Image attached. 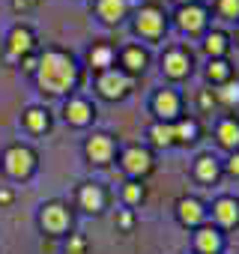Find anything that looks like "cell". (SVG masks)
<instances>
[{
	"label": "cell",
	"instance_id": "9a60e30c",
	"mask_svg": "<svg viewBox=\"0 0 239 254\" xmlns=\"http://www.w3.org/2000/svg\"><path fill=\"white\" fill-rule=\"evenodd\" d=\"M212 218H215L221 227L239 224V200H233V197H218V200L212 203Z\"/></svg>",
	"mask_w": 239,
	"mask_h": 254
},
{
	"label": "cell",
	"instance_id": "1f68e13d",
	"mask_svg": "<svg viewBox=\"0 0 239 254\" xmlns=\"http://www.w3.org/2000/svg\"><path fill=\"white\" fill-rule=\"evenodd\" d=\"M39 3V0H12V6L21 12V9H30V6H36Z\"/></svg>",
	"mask_w": 239,
	"mask_h": 254
},
{
	"label": "cell",
	"instance_id": "44dd1931",
	"mask_svg": "<svg viewBox=\"0 0 239 254\" xmlns=\"http://www.w3.org/2000/svg\"><path fill=\"white\" fill-rule=\"evenodd\" d=\"M123 66H126V72H144V66H147V51L138 48V45L126 48V51H123Z\"/></svg>",
	"mask_w": 239,
	"mask_h": 254
},
{
	"label": "cell",
	"instance_id": "5bb4252c",
	"mask_svg": "<svg viewBox=\"0 0 239 254\" xmlns=\"http://www.w3.org/2000/svg\"><path fill=\"white\" fill-rule=\"evenodd\" d=\"M78 203H81V209H87V212H102L105 209V189L102 186H96V183H87V186H81L78 189Z\"/></svg>",
	"mask_w": 239,
	"mask_h": 254
},
{
	"label": "cell",
	"instance_id": "d6986e66",
	"mask_svg": "<svg viewBox=\"0 0 239 254\" xmlns=\"http://www.w3.org/2000/svg\"><path fill=\"white\" fill-rule=\"evenodd\" d=\"M87 60H90V66H93V69H102V72H105V69L114 63V48H111V45H105V42H102V45H93V48H90V54H87Z\"/></svg>",
	"mask_w": 239,
	"mask_h": 254
},
{
	"label": "cell",
	"instance_id": "836d02e7",
	"mask_svg": "<svg viewBox=\"0 0 239 254\" xmlns=\"http://www.w3.org/2000/svg\"><path fill=\"white\" fill-rule=\"evenodd\" d=\"M21 63H24V69H27V72H36V60H33L30 54H27V57H21Z\"/></svg>",
	"mask_w": 239,
	"mask_h": 254
},
{
	"label": "cell",
	"instance_id": "7402d4cb",
	"mask_svg": "<svg viewBox=\"0 0 239 254\" xmlns=\"http://www.w3.org/2000/svg\"><path fill=\"white\" fill-rule=\"evenodd\" d=\"M197 123L194 120H177V126H174V141H182V144H191V141H197Z\"/></svg>",
	"mask_w": 239,
	"mask_h": 254
},
{
	"label": "cell",
	"instance_id": "2e32d148",
	"mask_svg": "<svg viewBox=\"0 0 239 254\" xmlns=\"http://www.w3.org/2000/svg\"><path fill=\"white\" fill-rule=\"evenodd\" d=\"M93 105L87 102V99H69L66 102V108H63V117L72 123V126H87L90 120H93Z\"/></svg>",
	"mask_w": 239,
	"mask_h": 254
},
{
	"label": "cell",
	"instance_id": "9c48e42d",
	"mask_svg": "<svg viewBox=\"0 0 239 254\" xmlns=\"http://www.w3.org/2000/svg\"><path fill=\"white\" fill-rule=\"evenodd\" d=\"M177 24H179L182 30H188V33H197V30L206 27V9H203V6H194V3L179 6V12H177Z\"/></svg>",
	"mask_w": 239,
	"mask_h": 254
},
{
	"label": "cell",
	"instance_id": "484cf974",
	"mask_svg": "<svg viewBox=\"0 0 239 254\" xmlns=\"http://www.w3.org/2000/svg\"><path fill=\"white\" fill-rule=\"evenodd\" d=\"M206 78H209L212 84H224V81H230V66H227L224 60H212L209 69H206Z\"/></svg>",
	"mask_w": 239,
	"mask_h": 254
},
{
	"label": "cell",
	"instance_id": "d4e9b609",
	"mask_svg": "<svg viewBox=\"0 0 239 254\" xmlns=\"http://www.w3.org/2000/svg\"><path fill=\"white\" fill-rule=\"evenodd\" d=\"M206 51L215 60H224V54H227V36L224 33H209L206 36Z\"/></svg>",
	"mask_w": 239,
	"mask_h": 254
},
{
	"label": "cell",
	"instance_id": "3957f363",
	"mask_svg": "<svg viewBox=\"0 0 239 254\" xmlns=\"http://www.w3.org/2000/svg\"><path fill=\"white\" fill-rule=\"evenodd\" d=\"M39 221H42V230H45V233L60 236V233H66V230H69L72 215H69V206H63V203H57V200H54V203H45V206H42Z\"/></svg>",
	"mask_w": 239,
	"mask_h": 254
},
{
	"label": "cell",
	"instance_id": "6da1fadb",
	"mask_svg": "<svg viewBox=\"0 0 239 254\" xmlns=\"http://www.w3.org/2000/svg\"><path fill=\"white\" fill-rule=\"evenodd\" d=\"M36 81L45 93H66L75 81H78V66L69 54L63 51H45L42 60L36 63Z\"/></svg>",
	"mask_w": 239,
	"mask_h": 254
},
{
	"label": "cell",
	"instance_id": "4fadbf2b",
	"mask_svg": "<svg viewBox=\"0 0 239 254\" xmlns=\"http://www.w3.org/2000/svg\"><path fill=\"white\" fill-rule=\"evenodd\" d=\"M153 108H156V114L162 117V123L174 120V117L179 114V93H177V90H159L156 99H153Z\"/></svg>",
	"mask_w": 239,
	"mask_h": 254
},
{
	"label": "cell",
	"instance_id": "cb8c5ba5",
	"mask_svg": "<svg viewBox=\"0 0 239 254\" xmlns=\"http://www.w3.org/2000/svg\"><path fill=\"white\" fill-rule=\"evenodd\" d=\"M150 138H153V144H159V147H171V144H174V126H171V123H156L153 129H150Z\"/></svg>",
	"mask_w": 239,
	"mask_h": 254
},
{
	"label": "cell",
	"instance_id": "e575fe53",
	"mask_svg": "<svg viewBox=\"0 0 239 254\" xmlns=\"http://www.w3.org/2000/svg\"><path fill=\"white\" fill-rule=\"evenodd\" d=\"M9 200H12V191L3 189V191H0V203H9Z\"/></svg>",
	"mask_w": 239,
	"mask_h": 254
},
{
	"label": "cell",
	"instance_id": "d590c367",
	"mask_svg": "<svg viewBox=\"0 0 239 254\" xmlns=\"http://www.w3.org/2000/svg\"><path fill=\"white\" fill-rule=\"evenodd\" d=\"M177 3H182V6H188V3H191V0H177Z\"/></svg>",
	"mask_w": 239,
	"mask_h": 254
},
{
	"label": "cell",
	"instance_id": "5b68a950",
	"mask_svg": "<svg viewBox=\"0 0 239 254\" xmlns=\"http://www.w3.org/2000/svg\"><path fill=\"white\" fill-rule=\"evenodd\" d=\"M96 87H99V93L105 99H123L129 93V75L126 72H117V69H105L99 75Z\"/></svg>",
	"mask_w": 239,
	"mask_h": 254
},
{
	"label": "cell",
	"instance_id": "83f0119b",
	"mask_svg": "<svg viewBox=\"0 0 239 254\" xmlns=\"http://www.w3.org/2000/svg\"><path fill=\"white\" fill-rule=\"evenodd\" d=\"M218 12L224 18H239V0H218Z\"/></svg>",
	"mask_w": 239,
	"mask_h": 254
},
{
	"label": "cell",
	"instance_id": "277c9868",
	"mask_svg": "<svg viewBox=\"0 0 239 254\" xmlns=\"http://www.w3.org/2000/svg\"><path fill=\"white\" fill-rule=\"evenodd\" d=\"M135 30L147 39H156L165 30V12L159 6H141L135 15Z\"/></svg>",
	"mask_w": 239,
	"mask_h": 254
},
{
	"label": "cell",
	"instance_id": "52a82bcc",
	"mask_svg": "<svg viewBox=\"0 0 239 254\" xmlns=\"http://www.w3.org/2000/svg\"><path fill=\"white\" fill-rule=\"evenodd\" d=\"M177 218L185 224V227H200L203 218H206V209L197 197H179L177 203Z\"/></svg>",
	"mask_w": 239,
	"mask_h": 254
},
{
	"label": "cell",
	"instance_id": "603a6c76",
	"mask_svg": "<svg viewBox=\"0 0 239 254\" xmlns=\"http://www.w3.org/2000/svg\"><path fill=\"white\" fill-rule=\"evenodd\" d=\"M48 111H42V108H30L27 114H24V126L30 132H45L48 129Z\"/></svg>",
	"mask_w": 239,
	"mask_h": 254
},
{
	"label": "cell",
	"instance_id": "f546056e",
	"mask_svg": "<svg viewBox=\"0 0 239 254\" xmlns=\"http://www.w3.org/2000/svg\"><path fill=\"white\" fill-rule=\"evenodd\" d=\"M84 248H87V239H84V236H72L66 254H84Z\"/></svg>",
	"mask_w": 239,
	"mask_h": 254
},
{
	"label": "cell",
	"instance_id": "8992f818",
	"mask_svg": "<svg viewBox=\"0 0 239 254\" xmlns=\"http://www.w3.org/2000/svg\"><path fill=\"white\" fill-rule=\"evenodd\" d=\"M150 168H153L150 150H144V147H129V150L123 153V171H126L129 177H144V174H150Z\"/></svg>",
	"mask_w": 239,
	"mask_h": 254
},
{
	"label": "cell",
	"instance_id": "8fae6325",
	"mask_svg": "<svg viewBox=\"0 0 239 254\" xmlns=\"http://www.w3.org/2000/svg\"><path fill=\"white\" fill-rule=\"evenodd\" d=\"M84 153H87L90 162H96V165H108L111 156H114V141H111L108 135H93V138L87 141Z\"/></svg>",
	"mask_w": 239,
	"mask_h": 254
},
{
	"label": "cell",
	"instance_id": "ba28073f",
	"mask_svg": "<svg viewBox=\"0 0 239 254\" xmlns=\"http://www.w3.org/2000/svg\"><path fill=\"white\" fill-rule=\"evenodd\" d=\"M194 245L200 254H218L224 248V236L218 227H209V224H200L197 233H194Z\"/></svg>",
	"mask_w": 239,
	"mask_h": 254
},
{
	"label": "cell",
	"instance_id": "f1b7e54d",
	"mask_svg": "<svg viewBox=\"0 0 239 254\" xmlns=\"http://www.w3.org/2000/svg\"><path fill=\"white\" fill-rule=\"evenodd\" d=\"M123 197H126V203H141V197H144V189H141L138 183H126V189H123Z\"/></svg>",
	"mask_w": 239,
	"mask_h": 254
},
{
	"label": "cell",
	"instance_id": "4dcf8cb0",
	"mask_svg": "<svg viewBox=\"0 0 239 254\" xmlns=\"http://www.w3.org/2000/svg\"><path fill=\"white\" fill-rule=\"evenodd\" d=\"M227 171H230L233 177H239V153H233V156L227 159Z\"/></svg>",
	"mask_w": 239,
	"mask_h": 254
},
{
	"label": "cell",
	"instance_id": "e0dca14e",
	"mask_svg": "<svg viewBox=\"0 0 239 254\" xmlns=\"http://www.w3.org/2000/svg\"><path fill=\"white\" fill-rule=\"evenodd\" d=\"M96 9H99L102 21L117 24V21H123V15L129 12V0H99Z\"/></svg>",
	"mask_w": 239,
	"mask_h": 254
},
{
	"label": "cell",
	"instance_id": "7c38bea8",
	"mask_svg": "<svg viewBox=\"0 0 239 254\" xmlns=\"http://www.w3.org/2000/svg\"><path fill=\"white\" fill-rule=\"evenodd\" d=\"M30 48H33V33H30L27 27H15V30L9 33V42H6V54H9V60L27 57Z\"/></svg>",
	"mask_w": 239,
	"mask_h": 254
},
{
	"label": "cell",
	"instance_id": "d6a6232c",
	"mask_svg": "<svg viewBox=\"0 0 239 254\" xmlns=\"http://www.w3.org/2000/svg\"><path fill=\"white\" fill-rule=\"evenodd\" d=\"M120 227H123V230L132 227V212H123V215H120Z\"/></svg>",
	"mask_w": 239,
	"mask_h": 254
},
{
	"label": "cell",
	"instance_id": "7a4b0ae2",
	"mask_svg": "<svg viewBox=\"0 0 239 254\" xmlns=\"http://www.w3.org/2000/svg\"><path fill=\"white\" fill-rule=\"evenodd\" d=\"M33 168H36V156H33V150L15 144V147H9V150L3 153V171H6L9 177H15V180L30 177Z\"/></svg>",
	"mask_w": 239,
	"mask_h": 254
},
{
	"label": "cell",
	"instance_id": "ffe728a7",
	"mask_svg": "<svg viewBox=\"0 0 239 254\" xmlns=\"http://www.w3.org/2000/svg\"><path fill=\"white\" fill-rule=\"evenodd\" d=\"M194 174H197V180H203V183H215L218 174H221V168H218V162H215L212 156H200L197 165H194Z\"/></svg>",
	"mask_w": 239,
	"mask_h": 254
},
{
	"label": "cell",
	"instance_id": "30bf717a",
	"mask_svg": "<svg viewBox=\"0 0 239 254\" xmlns=\"http://www.w3.org/2000/svg\"><path fill=\"white\" fill-rule=\"evenodd\" d=\"M162 66H165V75H168V78H185V75L191 72V57H188L185 51H179V48H171V51L165 54Z\"/></svg>",
	"mask_w": 239,
	"mask_h": 254
},
{
	"label": "cell",
	"instance_id": "4316f807",
	"mask_svg": "<svg viewBox=\"0 0 239 254\" xmlns=\"http://www.w3.org/2000/svg\"><path fill=\"white\" fill-rule=\"evenodd\" d=\"M215 99L224 105H239V81H224L221 90L215 93Z\"/></svg>",
	"mask_w": 239,
	"mask_h": 254
},
{
	"label": "cell",
	"instance_id": "ac0fdd59",
	"mask_svg": "<svg viewBox=\"0 0 239 254\" xmlns=\"http://www.w3.org/2000/svg\"><path fill=\"white\" fill-rule=\"evenodd\" d=\"M215 138H218L221 147H227V150L236 153V147H239V123L236 120H221L218 129H215Z\"/></svg>",
	"mask_w": 239,
	"mask_h": 254
}]
</instances>
